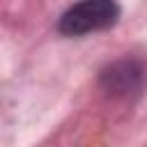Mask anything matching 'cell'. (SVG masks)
Listing matches in <instances>:
<instances>
[{"instance_id":"6da1fadb","label":"cell","mask_w":147,"mask_h":147,"mask_svg":"<svg viewBox=\"0 0 147 147\" xmlns=\"http://www.w3.org/2000/svg\"><path fill=\"white\" fill-rule=\"evenodd\" d=\"M119 18V5L115 0H83L69 7L57 23V30L67 37H83L113 28Z\"/></svg>"},{"instance_id":"7a4b0ae2","label":"cell","mask_w":147,"mask_h":147,"mask_svg":"<svg viewBox=\"0 0 147 147\" xmlns=\"http://www.w3.org/2000/svg\"><path fill=\"white\" fill-rule=\"evenodd\" d=\"M145 80V69L136 60H117L101 71V87L113 96H131L138 94Z\"/></svg>"}]
</instances>
